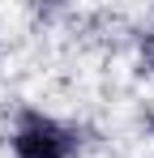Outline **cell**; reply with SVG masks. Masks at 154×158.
I'll return each mask as SVG.
<instances>
[{
  "instance_id": "cell-1",
  "label": "cell",
  "mask_w": 154,
  "mask_h": 158,
  "mask_svg": "<svg viewBox=\"0 0 154 158\" xmlns=\"http://www.w3.org/2000/svg\"><path fill=\"white\" fill-rule=\"evenodd\" d=\"M13 158H77V132L34 107H26L13 128Z\"/></svg>"
},
{
  "instance_id": "cell-3",
  "label": "cell",
  "mask_w": 154,
  "mask_h": 158,
  "mask_svg": "<svg viewBox=\"0 0 154 158\" xmlns=\"http://www.w3.org/2000/svg\"><path fill=\"white\" fill-rule=\"evenodd\" d=\"M146 124H150V137H154V115H150V120H146Z\"/></svg>"
},
{
  "instance_id": "cell-2",
  "label": "cell",
  "mask_w": 154,
  "mask_h": 158,
  "mask_svg": "<svg viewBox=\"0 0 154 158\" xmlns=\"http://www.w3.org/2000/svg\"><path fill=\"white\" fill-rule=\"evenodd\" d=\"M137 56H141L146 73H154V30H146V34L137 39Z\"/></svg>"
}]
</instances>
